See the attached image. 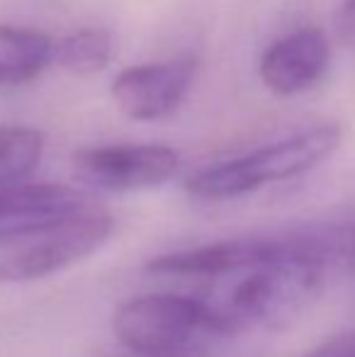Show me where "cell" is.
<instances>
[{
  "mask_svg": "<svg viewBox=\"0 0 355 357\" xmlns=\"http://www.w3.org/2000/svg\"><path fill=\"white\" fill-rule=\"evenodd\" d=\"M336 231V255L355 270V224H348Z\"/></svg>",
  "mask_w": 355,
  "mask_h": 357,
  "instance_id": "obj_13",
  "label": "cell"
},
{
  "mask_svg": "<svg viewBox=\"0 0 355 357\" xmlns=\"http://www.w3.org/2000/svg\"><path fill=\"white\" fill-rule=\"evenodd\" d=\"M336 260V234L324 231L214 241L156 255L146 270L192 282V294L207 301L236 338L297 321L319 299Z\"/></svg>",
  "mask_w": 355,
  "mask_h": 357,
  "instance_id": "obj_1",
  "label": "cell"
},
{
  "mask_svg": "<svg viewBox=\"0 0 355 357\" xmlns=\"http://www.w3.org/2000/svg\"><path fill=\"white\" fill-rule=\"evenodd\" d=\"M54 63V39L32 27L0 22V88L24 85Z\"/></svg>",
  "mask_w": 355,
  "mask_h": 357,
  "instance_id": "obj_8",
  "label": "cell"
},
{
  "mask_svg": "<svg viewBox=\"0 0 355 357\" xmlns=\"http://www.w3.org/2000/svg\"><path fill=\"white\" fill-rule=\"evenodd\" d=\"M44 155V134L24 124H0V188L24 185Z\"/></svg>",
  "mask_w": 355,
  "mask_h": 357,
  "instance_id": "obj_9",
  "label": "cell"
},
{
  "mask_svg": "<svg viewBox=\"0 0 355 357\" xmlns=\"http://www.w3.org/2000/svg\"><path fill=\"white\" fill-rule=\"evenodd\" d=\"M197 66L195 56L129 66L112 80V100L129 119H163L180 107L190 85L195 83Z\"/></svg>",
  "mask_w": 355,
  "mask_h": 357,
  "instance_id": "obj_6",
  "label": "cell"
},
{
  "mask_svg": "<svg viewBox=\"0 0 355 357\" xmlns=\"http://www.w3.org/2000/svg\"><path fill=\"white\" fill-rule=\"evenodd\" d=\"M336 34L348 49L355 52V0H341V5H338Z\"/></svg>",
  "mask_w": 355,
  "mask_h": 357,
  "instance_id": "obj_11",
  "label": "cell"
},
{
  "mask_svg": "<svg viewBox=\"0 0 355 357\" xmlns=\"http://www.w3.org/2000/svg\"><path fill=\"white\" fill-rule=\"evenodd\" d=\"M114 219L88 192L68 185L0 188V284L66 273L109 241Z\"/></svg>",
  "mask_w": 355,
  "mask_h": 357,
  "instance_id": "obj_2",
  "label": "cell"
},
{
  "mask_svg": "<svg viewBox=\"0 0 355 357\" xmlns=\"http://www.w3.org/2000/svg\"><path fill=\"white\" fill-rule=\"evenodd\" d=\"M331 66V42L319 27H299L263 52L258 75L273 95L292 98L312 90Z\"/></svg>",
  "mask_w": 355,
  "mask_h": 357,
  "instance_id": "obj_7",
  "label": "cell"
},
{
  "mask_svg": "<svg viewBox=\"0 0 355 357\" xmlns=\"http://www.w3.org/2000/svg\"><path fill=\"white\" fill-rule=\"evenodd\" d=\"M304 357H355V333H343L326 340Z\"/></svg>",
  "mask_w": 355,
  "mask_h": 357,
  "instance_id": "obj_12",
  "label": "cell"
},
{
  "mask_svg": "<svg viewBox=\"0 0 355 357\" xmlns=\"http://www.w3.org/2000/svg\"><path fill=\"white\" fill-rule=\"evenodd\" d=\"M112 59V37L105 29L83 27L54 42V63L78 75L98 73Z\"/></svg>",
  "mask_w": 355,
  "mask_h": 357,
  "instance_id": "obj_10",
  "label": "cell"
},
{
  "mask_svg": "<svg viewBox=\"0 0 355 357\" xmlns=\"http://www.w3.org/2000/svg\"><path fill=\"white\" fill-rule=\"evenodd\" d=\"M112 333L137 357H209L229 338L227 321L192 291H151L122 301Z\"/></svg>",
  "mask_w": 355,
  "mask_h": 357,
  "instance_id": "obj_3",
  "label": "cell"
},
{
  "mask_svg": "<svg viewBox=\"0 0 355 357\" xmlns=\"http://www.w3.org/2000/svg\"><path fill=\"white\" fill-rule=\"evenodd\" d=\"M180 170L176 149L163 144H107L73 155V173L103 192H137L166 185Z\"/></svg>",
  "mask_w": 355,
  "mask_h": 357,
  "instance_id": "obj_5",
  "label": "cell"
},
{
  "mask_svg": "<svg viewBox=\"0 0 355 357\" xmlns=\"http://www.w3.org/2000/svg\"><path fill=\"white\" fill-rule=\"evenodd\" d=\"M338 124H319L304 132L289 134L278 142L234 155L222 163L207 165L185 180L190 197L204 202H227L243 195L258 192L261 188L299 178L319 168L341 146Z\"/></svg>",
  "mask_w": 355,
  "mask_h": 357,
  "instance_id": "obj_4",
  "label": "cell"
}]
</instances>
